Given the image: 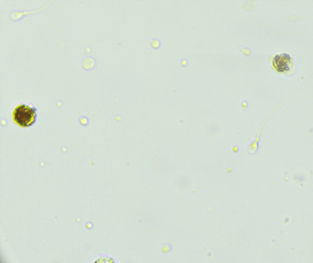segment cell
<instances>
[{"label": "cell", "instance_id": "cell-1", "mask_svg": "<svg viewBox=\"0 0 313 263\" xmlns=\"http://www.w3.org/2000/svg\"><path fill=\"white\" fill-rule=\"evenodd\" d=\"M14 122L20 127L29 128L36 122L38 110L34 105L21 103L16 105L12 112Z\"/></svg>", "mask_w": 313, "mask_h": 263}, {"label": "cell", "instance_id": "cell-3", "mask_svg": "<svg viewBox=\"0 0 313 263\" xmlns=\"http://www.w3.org/2000/svg\"><path fill=\"white\" fill-rule=\"evenodd\" d=\"M151 44H152V47L153 48H155V49H156V48H158V47H159L160 45V42L158 41V40H156V39L152 40V41L151 42Z\"/></svg>", "mask_w": 313, "mask_h": 263}, {"label": "cell", "instance_id": "cell-2", "mask_svg": "<svg viewBox=\"0 0 313 263\" xmlns=\"http://www.w3.org/2000/svg\"><path fill=\"white\" fill-rule=\"evenodd\" d=\"M276 70L279 72H284L290 70L293 64L290 55L283 54L276 55L272 61Z\"/></svg>", "mask_w": 313, "mask_h": 263}]
</instances>
